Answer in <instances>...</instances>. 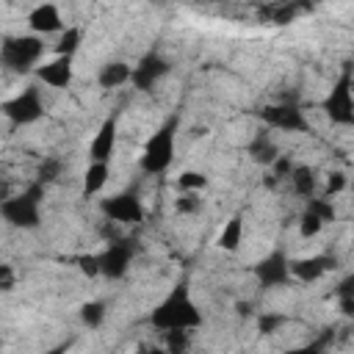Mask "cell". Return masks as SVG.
I'll return each mask as SVG.
<instances>
[{
  "label": "cell",
  "mask_w": 354,
  "mask_h": 354,
  "mask_svg": "<svg viewBox=\"0 0 354 354\" xmlns=\"http://www.w3.org/2000/svg\"><path fill=\"white\" fill-rule=\"evenodd\" d=\"M0 351H3V340H0Z\"/></svg>",
  "instance_id": "obj_38"
},
{
  "label": "cell",
  "mask_w": 354,
  "mask_h": 354,
  "mask_svg": "<svg viewBox=\"0 0 354 354\" xmlns=\"http://www.w3.org/2000/svg\"><path fill=\"white\" fill-rule=\"evenodd\" d=\"M111 180V163H94L88 160L86 171H83V196H97L105 191Z\"/></svg>",
  "instance_id": "obj_19"
},
{
  "label": "cell",
  "mask_w": 354,
  "mask_h": 354,
  "mask_svg": "<svg viewBox=\"0 0 354 354\" xmlns=\"http://www.w3.org/2000/svg\"><path fill=\"white\" fill-rule=\"evenodd\" d=\"M149 324L160 332H171V329H188L194 332L196 326H202V313L191 296V288L185 282L174 285L149 313Z\"/></svg>",
  "instance_id": "obj_1"
},
{
  "label": "cell",
  "mask_w": 354,
  "mask_h": 354,
  "mask_svg": "<svg viewBox=\"0 0 354 354\" xmlns=\"http://www.w3.org/2000/svg\"><path fill=\"white\" fill-rule=\"evenodd\" d=\"M64 28H66V22H64L61 8L55 3H39L28 11V30L33 36H41V39H47L53 33L58 36Z\"/></svg>",
  "instance_id": "obj_14"
},
{
  "label": "cell",
  "mask_w": 354,
  "mask_h": 354,
  "mask_svg": "<svg viewBox=\"0 0 354 354\" xmlns=\"http://www.w3.org/2000/svg\"><path fill=\"white\" fill-rule=\"evenodd\" d=\"M205 210L202 194H177L174 199V213L177 216H199Z\"/></svg>",
  "instance_id": "obj_28"
},
{
  "label": "cell",
  "mask_w": 354,
  "mask_h": 354,
  "mask_svg": "<svg viewBox=\"0 0 354 354\" xmlns=\"http://www.w3.org/2000/svg\"><path fill=\"white\" fill-rule=\"evenodd\" d=\"M335 299H337L340 313H343L346 318H351V315H354V277H351V274H348L346 279H340V285H337V290H335Z\"/></svg>",
  "instance_id": "obj_27"
},
{
  "label": "cell",
  "mask_w": 354,
  "mask_h": 354,
  "mask_svg": "<svg viewBox=\"0 0 354 354\" xmlns=\"http://www.w3.org/2000/svg\"><path fill=\"white\" fill-rule=\"evenodd\" d=\"M288 324V315L285 313H260L257 315V332L260 335H277L282 326Z\"/></svg>",
  "instance_id": "obj_29"
},
{
  "label": "cell",
  "mask_w": 354,
  "mask_h": 354,
  "mask_svg": "<svg viewBox=\"0 0 354 354\" xmlns=\"http://www.w3.org/2000/svg\"><path fill=\"white\" fill-rule=\"evenodd\" d=\"M335 268V257L329 254H310V257H296L290 260V279L301 285H313L324 279Z\"/></svg>",
  "instance_id": "obj_15"
},
{
  "label": "cell",
  "mask_w": 354,
  "mask_h": 354,
  "mask_svg": "<svg viewBox=\"0 0 354 354\" xmlns=\"http://www.w3.org/2000/svg\"><path fill=\"white\" fill-rule=\"evenodd\" d=\"M260 122L266 124V130H282V133H307L310 130V119L301 111V105L296 102H268L257 111Z\"/></svg>",
  "instance_id": "obj_8"
},
{
  "label": "cell",
  "mask_w": 354,
  "mask_h": 354,
  "mask_svg": "<svg viewBox=\"0 0 354 354\" xmlns=\"http://www.w3.org/2000/svg\"><path fill=\"white\" fill-rule=\"evenodd\" d=\"M77 318H80V324L86 329H100L105 324V318H108V307L100 299H88V301H83L77 307Z\"/></svg>",
  "instance_id": "obj_23"
},
{
  "label": "cell",
  "mask_w": 354,
  "mask_h": 354,
  "mask_svg": "<svg viewBox=\"0 0 354 354\" xmlns=\"http://www.w3.org/2000/svg\"><path fill=\"white\" fill-rule=\"evenodd\" d=\"M332 340V332H326L324 337L313 340V343H304V346H296V348H288L285 354H324L326 351V343Z\"/></svg>",
  "instance_id": "obj_33"
},
{
  "label": "cell",
  "mask_w": 354,
  "mask_h": 354,
  "mask_svg": "<svg viewBox=\"0 0 354 354\" xmlns=\"http://www.w3.org/2000/svg\"><path fill=\"white\" fill-rule=\"evenodd\" d=\"M80 44H83V28H77V25H66V28L58 33L55 44H53V55L75 58V53L80 50Z\"/></svg>",
  "instance_id": "obj_21"
},
{
  "label": "cell",
  "mask_w": 354,
  "mask_h": 354,
  "mask_svg": "<svg viewBox=\"0 0 354 354\" xmlns=\"http://www.w3.org/2000/svg\"><path fill=\"white\" fill-rule=\"evenodd\" d=\"M136 257V243L130 238H111L100 252H97V266H100V277L116 282L124 279L130 266Z\"/></svg>",
  "instance_id": "obj_7"
},
{
  "label": "cell",
  "mask_w": 354,
  "mask_h": 354,
  "mask_svg": "<svg viewBox=\"0 0 354 354\" xmlns=\"http://www.w3.org/2000/svg\"><path fill=\"white\" fill-rule=\"evenodd\" d=\"M116 141H119V116L111 113V116H105L100 122L97 133L88 141V149H86L88 160H94V163H111L113 155H116Z\"/></svg>",
  "instance_id": "obj_12"
},
{
  "label": "cell",
  "mask_w": 354,
  "mask_h": 354,
  "mask_svg": "<svg viewBox=\"0 0 354 354\" xmlns=\"http://www.w3.org/2000/svg\"><path fill=\"white\" fill-rule=\"evenodd\" d=\"M47 53V44L41 36L33 33H11L0 39V64L17 75L33 72Z\"/></svg>",
  "instance_id": "obj_4"
},
{
  "label": "cell",
  "mask_w": 354,
  "mask_h": 354,
  "mask_svg": "<svg viewBox=\"0 0 354 354\" xmlns=\"http://www.w3.org/2000/svg\"><path fill=\"white\" fill-rule=\"evenodd\" d=\"M346 188H348V177H346V171L335 169V171H329V174H326V185H324V196H326V199H332V196L343 194Z\"/></svg>",
  "instance_id": "obj_32"
},
{
  "label": "cell",
  "mask_w": 354,
  "mask_h": 354,
  "mask_svg": "<svg viewBox=\"0 0 354 354\" xmlns=\"http://www.w3.org/2000/svg\"><path fill=\"white\" fill-rule=\"evenodd\" d=\"M321 111L326 113V119L332 124H340V127L354 124V94H351V69H348V64L343 66L340 77L335 80V86L324 97Z\"/></svg>",
  "instance_id": "obj_6"
},
{
  "label": "cell",
  "mask_w": 354,
  "mask_h": 354,
  "mask_svg": "<svg viewBox=\"0 0 354 354\" xmlns=\"http://www.w3.org/2000/svg\"><path fill=\"white\" fill-rule=\"evenodd\" d=\"M100 213L105 216V221H113V224H141L147 216L144 202L136 191H122V194L105 196L100 202Z\"/></svg>",
  "instance_id": "obj_9"
},
{
  "label": "cell",
  "mask_w": 354,
  "mask_h": 354,
  "mask_svg": "<svg viewBox=\"0 0 354 354\" xmlns=\"http://www.w3.org/2000/svg\"><path fill=\"white\" fill-rule=\"evenodd\" d=\"M17 285V271L8 263H0V290H14Z\"/></svg>",
  "instance_id": "obj_35"
},
{
  "label": "cell",
  "mask_w": 354,
  "mask_h": 354,
  "mask_svg": "<svg viewBox=\"0 0 354 354\" xmlns=\"http://www.w3.org/2000/svg\"><path fill=\"white\" fill-rule=\"evenodd\" d=\"M324 227H326V224H324L313 210H307V207L301 210V216H299V235H301V238H315Z\"/></svg>",
  "instance_id": "obj_31"
},
{
  "label": "cell",
  "mask_w": 354,
  "mask_h": 354,
  "mask_svg": "<svg viewBox=\"0 0 354 354\" xmlns=\"http://www.w3.org/2000/svg\"><path fill=\"white\" fill-rule=\"evenodd\" d=\"M36 80L50 86V88H69L75 80V58H64V55H53L50 61H41L33 69Z\"/></svg>",
  "instance_id": "obj_13"
},
{
  "label": "cell",
  "mask_w": 354,
  "mask_h": 354,
  "mask_svg": "<svg viewBox=\"0 0 354 354\" xmlns=\"http://www.w3.org/2000/svg\"><path fill=\"white\" fill-rule=\"evenodd\" d=\"M130 64L122 61V58H113V61H105L100 69H97V86L100 88H119V86H127L130 83Z\"/></svg>",
  "instance_id": "obj_17"
},
{
  "label": "cell",
  "mask_w": 354,
  "mask_h": 354,
  "mask_svg": "<svg viewBox=\"0 0 354 354\" xmlns=\"http://www.w3.org/2000/svg\"><path fill=\"white\" fill-rule=\"evenodd\" d=\"M177 130H180V116L171 113L163 119V124L144 141V149L138 155V169L144 174H163L174 163V149H177Z\"/></svg>",
  "instance_id": "obj_2"
},
{
  "label": "cell",
  "mask_w": 354,
  "mask_h": 354,
  "mask_svg": "<svg viewBox=\"0 0 354 354\" xmlns=\"http://www.w3.org/2000/svg\"><path fill=\"white\" fill-rule=\"evenodd\" d=\"M44 97L39 86H25L22 91L11 94L8 100L0 102V113L14 124V127H28L36 124L44 116Z\"/></svg>",
  "instance_id": "obj_5"
},
{
  "label": "cell",
  "mask_w": 354,
  "mask_h": 354,
  "mask_svg": "<svg viewBox=\"0 0 354 354\" xmlns=\"http://www.w3.org/2000/svg\"><path fill=\"white\" fill-rule=\"evenodd\" d=\"M301 11H307V6H299V3H271V6H266L260 14H263V19L274 22V25H288V22H293Z\"/></svg>",
  "instance_id": "obj_22"
},
{
  "label": "cell",
  "mask_w": 354,
  "mask_h": 354,
  "mask_svg": "<svg viewBox=\"0 0 354 354\" xmlns=\"http://www.w3.org/2000/svg\"><path fill=\"white\" fill-rule=\"evenodd\" d=\"M246 152H249V158H252L257 166H271V163L282 155L279 147L274 144V138H271L268 130H257L254 138L246 144Z\"/></svg>",
  "instance_id": "obj_16"
},
{
  "label": "cell",
  "mask_w": 354,
  "mask_h": 354,
  "mask_svg": "<svg viewBox=\"0 0 354 354\" xmlns=\"http://www.w3.org/2000/svg\"><path fill=\"white\" fill-rule=\"evenodd\" d=\"M136 354H166V348L160 343H141L136 348Z\"/></svg>",
  "instance_id": "obj_36"
},
{
  "label": "cell",
  "mask_w": 354,
  "mask_h": 354,
  "mask_svg": "<svg viewBox=\"0 0 354 354\" xmlns=\"http://www.w3.org/2000/svg\"><path fill=\"white\" fill-rule=\"evenodd\" d=\"M77 268H80V274L83 277H88V279H94V277H100V266H97V254H80L77 260Z\"/></svg>",
  "instance_id": "obj_34"
},
{
  "label": "cell",
  "mask_w": 354,
  "mask_h": 354,
  "mask_svg": "<svg viewBox=\"0 0 354 354\" xmlns=\"http://www.w3.org/2000/svg\"><path fill=\"white\" fill-rule=\"evenodd\" d=\"M304 207H307V210H313L324 224L335 221V216H337V210H335L332 199H326V196H313V199H307V205H304Z\"/></svg>",
  "instance_id": "obj_30"
},
{
  "label": "cell",
  "mask_w": 354,
  "mask_h": 354,
  "mask_svg": "<svg viewBox=\"0 0 354 354\" xmlns=\"http://www.w3.org/2000/svg\"><path fill=\"white\" fill-rule=\"evenodd\" d=\"M41 202H44V185L33 180L28 183L25 191L0 199V216L14 230H36L41 224Z\"/></svg>",
  "instance_id": "obj_3"
},
{
  "label": "cell",
  "mask_w": 354,
  "mask_h": 354,
  "mask_svg": "<svg viewBox=\"0 0 354 354\" xmlns=\"http://www.w3.org/2000/svg\"><path fill=\"white\" fill-rule=\"evenodd\" d=\"M241 243H243V216H241V213H232V216L221 224V230H218V235H216V246H218L221 252L235 254V252L241 249Z\"/></svg>",
  "instance_id": "obj_18"
},
{
  "label": "cell",
  "mask_w": 354,
  "mask_h": 354,
  "mask_svg": "<svg viewBox=\"0 0 354 354\" xmlns=\"http://www.w3.org/2000/svg\"><path fill=\"white\" fill-rule=\"evenodd\" d=\"M61 174H64V160H61V158H55V155L41 158V160H39V166H36V183H41L44 188H47L50 183L61 180Z\"/></svg>",
  "instance_id": "obj_25"
},
{
  "label": "cell",
  "mask_w": 354,
  "mask_h": 354,
  "mask_svg": "<svg viewBox=\"0 0 354 354\" xmlns=\"http://www.w3.org/2000/svg\"><path fill=\"white\" fill-rule=\"evenodd\" d=\"M207 174L205 171H199V169H185V171H180L177 174V180H174V188L180 191V194H202L205 188H207Z\"/></svg>",
  "instance_id": "obj_24"
},
{
  "label": "cell",
  "mask_w": 354,
  "mask_h": 354,
  "mask_svg": "<svg viewBox=\"0 0 354 354\" xmlns=\"http://www.w3.org/2000/svg\"><path fill=\"white\" fill-rule=\"evenodd\" d=\"M69 351V343H58V346H53V348H44L41 354H66Z\"/></svg>",
  "instance_id": "obj_37"
},
{
  "label": "cell",
  "mask_w": 354,
  "mask_h": 354,
  "mask_svg": "<svg viewBox=\"0 0 354 354\" xmlns=\"http://www.w3.org/2000/svg\"><path fill=\"white\" fill-rule=\"evenodd\" d=\"M166 354H188L191 348V332L188 329H171V332H163V343Z\"/></svg>",
  "instance_id": "obj_26"
},
{
  "label": "cell",
  "mask_w": 354,
  "mask_h": 354,
  "mask_svg": "<svg viewBox=\"0 0 354 354\" xmlns=\"http://www.w3.org/2000/svg\"><path fill=\"white\" fill-rule=\"evenodd\" d=\"M252 274H254V282L263 288V290H274V288H285L290 285V257L282 252V249H274L268 252L266 257H260L254 266H252Z\"/></svg>",
  "instance_id": "obj_10"
},
{
  "label": "cell",
  "mask_w": 354,
  "mask_h": 354,
  "mask_svg": "<svg viewBox=\"0 0 354 354\" xmlns=\"http://www.w3.org/2000/svg\"><path fill=\"white\" fill-rule=\"evenodd\" d=\"M288 180H290V185H293V191L299 196H304V199L318 196V171L313 166H304V163L293 166V171H290Z\"/></svg>",
  "instance_id": "obj_20"
},
{
  "label": "cell",
  "mask_w": 354,
  "mask_h": 354,
  "mask_svg": "<svg viewBox=\"0 0 354 354\" xmlns=\"http://www.w3.org/2000/svg\"><path fill=\"white\" fill-rule=\"evenodd\" d=\"M171 72V61L155 50H149L147 55H141L133 69H130V86L136 91H152L166 75Z\"/></svg>",
  "instance_id": "obj_11"
}]
</instances>
